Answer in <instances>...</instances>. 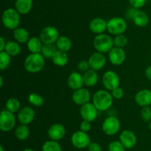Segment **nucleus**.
Segmentation results:
<instances>
[{"label":"nucleus","instance_id":"obj_1","mask_svg":"<svg viewBox=\"0 0 151 151\" xmlns=\"http://www.w3.org/2000/svg\"><path fill=\"white\" fill-rule=\"evenodd\" d=\"M93 104L98 110L105 111L111 107L113 104V96L106 90H98L93 96Z\"/></svg>","mask_w":151,"mask_h":151},{"label":"nucleus","instance_id":"obj_2","mask_svg":"<svg viewBox=\"0 0 151 151\" xmlns=\"http://www.w3.org/2000/svg\"><path fill=\"white\" fill-rule=\"evenodd\" d=\"M44 65H45L44 57L40 53L29 54L26 58L24 63L27 71L32 73L41 71L44 67Z\"/></svg>","mask_w":151,"mask_h":151},{"label":"nucleus","instance_id":"obj_3","mask_svg":"<svg viewBox=\"0 0 151 151\" xmlns=\"http://www.w3.org/2000/svg\"><path fill=\"white\" fill-rule=\"evenodd\" d=\"M93 44L94 48L100 53H109L113 48L114 40L107 34H98L94 37Z\"/></svg>","mask_w":151,"mask_h":151},{"label":"nucleus","instance_id":"obj_4","mask_svg":"<svg viewBox=\"0 0 151 151\" xmlns=\"http://www.w3.org/2000/svg\"><path fill=\"white\" fill-rule=\"evenodd\" d=\"M1 19L4 27L10 30H15L17 28L20 23L19 13L13 8H8L4 10Z\"/></svg>","mask_w":151,"mask_h":151},{"label":"nucleus","instance_id":"obj_5","mask_svg":"<svg viewBox=\"0 0 151 151\" xmlns=\"http://www.w3.org/2000/svg\"><path fill=\"white\" fill-rule=\"evenodd\" d=\"M127 29L125 19L120 17H114L107 22V30L111 34L118 36L123 33Z\"/></svg>","mask_w":151,"mask_h":151},{"label":"nucleus","instance_id":"obj_6","mask_svg":"<svg viewBox=\"0 0 151 151\" xmlns=\"http://www.w3.org/2000/svg\"><path fill=\"white\" fill-rule=\"evenodd\" d=\"M59 37V31L52 26L45 27L40 33V39L44 44H54Z\"/></svg>","mask_w":151,"mask_h":151},{"label":"nucleus","instance_id":"obj_7","mask_svg":"<svg viewBox=\"0 0 151 151\" xmlns=\"http://www.w3.org/2000/svg\"><path fill=\"white\" fill-rule=\"evenodd\" d=\"M16 118L13 113L9 110H2L0 114V130L3 132H8L14 127Z\"/></svg>","mask_w":151,"mask_h":151},{"label":"nucleus","instance_id":"obj_8","mask_svg":"<svg viewBox=\"0 0 151 151\" xmlns=\"http://www.w3.org/2000/svg\"><path fill=\"white\" fill-rule=\"evenodd\" d=\"M71 142L72 145L78 149H84L88 147L89 144L91 143L89 136L86 132L82 130L75 132L71 138Z\"/></svg>","mask_w":151,"mask_h":151},{"label":"nucleus","instance_id":"obj_9","mask_svg":"<svg viewBox=\"0 0 151 151\" xmlns=\"http://www.w3.org/2000/svg\"><path fill=\"white\" fill-rule=\"evenodd\" d=\"M103 132L108 136H114L120 129V122L115 116H109L104 120L102 125Z\"/></svg>","mask_w":151,"mask_h":151},{"label":"nucleus","instance_id":"obj_10","mask_svg":"<svg viewBox=\"0 0 151 151\" xmlns=\"http://www.w3.org/2000/svg\"><path fill=\"white\" fill-rule=\"evenodd\" d=\"M103 83L104 87L108 90H114L119 85V76L114 71H106L103 76Z\"/></svg>","mask_w":151,"mask_h":151},{"label":"nucleus","instance_id":"obj_11","mask_svg":"<svg viewBox=\"0 0 151 151\" xmlns=\"http://www.w3.org/2000/svg\"><path fill=\"white\" fill-rule=\"evenodd\" d=\"M97 110H98L94 106V104L88 102L81 106L80 113L83 119L91 122V121H94L97 118Z\"/></svg>","mask_w":151,"mask_h":151},{"label":"nucleus","instance_id":"obj_12","mask_svg":"<svg viewBox=\"0 0 151 151\" xmlns=\"http://www.w3.org/2000/svg\"><path fill=\"white\" fill-rule=\"evenodd\" d=\"M119 141L123 144L125 149H131L137 144V139L134 132L125 130L121 133L119 136Z\"/></svg>","mask_w":151,"mask_h":151},{"label":"nucleus","instance_id":"obj_13","mask_svg":"<svg viewBox=\"0 0 151 151\" xmlns=\"http://www.w3.org/2000/svg\"><path fill=\"white\" fill-rule=\"evenodd\" d=\"M125 52L120 47H113L109 53V58L111 63L114 65H120L125 62Z\"/></svg>","mask_w":151,"mask_h":151},{"label":"nucleus","instance_id":"obj_14","mask_svg":"<svg viewBox=\"0 0 151 151\" xmlns=\"http://www.w3.org/2000/svg\"><path fill=\"white\" fill-rule=\"evenodd\" d=\"M88 64L91 69L94 70H99L105 66L106 59L103 54L100 52H97L91 55L88 59Z\"/></svg>","mask_w":151,"mask_h":151},{"label":"nucleus","instance_id":"obj_15","mask_svg":"<svg viewBox=\"0 0 151 151\" xmlns=\"http://www.w3.org/2000/svg\"><path fill=\"white\" fill-rule=\"evenodd\" d=\"M91 99V93L86 88H81L75 90L72 94V100L76 105H83L88 103Z\"/></svg>","mask_w":151,"mask_h":151},{"label":"nucleus","instance_id":"obj_16","mask_svg":"<svg viewBox=\"0 0 151 151\" xmlns=\"http://www.w3.org/2000/svg\"><path fill=\"white\" fill-rule=\"evenodd\" d=\"M35 118V111L29 107H24L18 113V119L22 124H30Z\"/></svg>","mask_w":151,"mask_h":151},{"label":"nucleus","instance_id":"obj_17","mask_svg":"<svg viewBox=\"0 0 151 151\" xmlns=\"http://www.w3.org/2000/svg\"><path fill=\"white\" fill-rule=\"evenodd\" d=\"M66 134L64 126L60 124H54L49 128L48 136L51 140L58 141L63 139Z\"/></svg>","mask_w":151,"mask_h":151},{"label":"nucleus","instance_id":"obj_18","mask_svg":"<svg viewBox=\"0 0 151 151\" xmlns=\"http://www.w3.org/2000/svg\"><path fill=\"white\" fill-rule=\"evenodd\" d=\"M84 84L83 76L80 73L73 72L69 75L67 79V84L69 88L77 90L83 87Z\"/></svg>","mask_w":151,"mask_h":151},{"label":"nucleus","instance_id":"obj_19","mask_svg":"<svg viewBox=\"0 0 151 151\" xmlns=\"http://www.w3.org/2000/svg\"><path fill=\"white\" fill-rule=\"evenodd\" d=\"M135 101L143 107L151 105V90L144 89L139 91L135 96Z\"/></svg>","mask_w":151,"mask_h":151},{"label":"nucleus","instance_id":"obj_20","mask_svg":"<svg viewBox=\"0 0 151 151\" xmlns=\"http://www.w3.org/2000/svg\"><path fill=\"white\" fill-rule=\"evenodd\" d=\"M89 28L91 32L101 34L107 29V22L101 18H94L90 22Z\"/></svg>","mask_w":151,"mask_h":151},{"label":"nucleus","instance_id":"obj_21","mask_svg":"<svg viewBox=\"0 0 151 151\" xmlns=\"http://www.w3.org/2000/svg\"><path fill=\"white\" fill-rule=\"evenodd\" d=\"M32 7V0H16V10L21 14H27Z\"/></svg>","mask_w":151,"mask_h":151},{"label":"nucleus","instance_id":"obj_22","mask_svg":"<svg viewBox=\"0 0 151 151\" xmlns=\"http://www.w3.org/2000/svg\"><path fill=\"white\" fill-rule=\"evenodd\" d=\"M132 20L137 26L145 27L149 23V16L145 12L137 10Z\"/></svg>","mask_w":151,"mask_h":151},{"label":"nucleus","instance_id":"obj_23","mask_svg":"<svg viewBox=\"0 0 151 151\" xmlns=\"http://www.w3.org/2000/svg\"><path fill=\"white\" fill-rule=\"evenodd\" d=\"M52 60L53 63L57 66L63 67L67 64L68 56L66 52L58 50L52 57Z\"/></svg>","mask_w":151,"mask_h":151},{"label":"nucleus","instance_id":"obj_24","mask_svg":"<svg viewBox=\"0 0 151 151\" xmlns=\"http://www.w3.org/2000/svg\"><path fill=\"white\" fill-rule=\"evenodd\" d=\"M83 76V81L84 84L88 87H92L94 86L97 83L98 81V76L96 73V70L91 69L88 70V71L84 73Z\"/></svg>","mask_w":151,"mask_h":151},{"label":"nucleus","instance_id":"obj_25","mask_svg":"<svg viewBox=\"0 0 151 151\" xmlns=\"http://www.w3.org/2000/svg\"><path fill=\"white\" fill-rule=\"evenodd\" d=\"M27 49L32 53H38L41 52L43 44L40 38L32 37L27 41Z\"/></svg>","mask_w":151,"mask_h":151},{"label":"nucleus","instance_id":"obj_26","mask_svg":"<svg viewBox=\"0 0 151 151\" xmlns=\"http://www.w3.org/2000/svg\"><path fill=\"white\" fill-rule=\"evenodd\" d=\"M13 36L16 40L20 43H25L29 41V33L23 28H17L13 31Z\"/></svg>","mask_w":151,"mask_h":151},{"label":"nucleus","instance_id":"obj_27","mask_svg":"<svg viewBox=\"0 0 151 151\" xmlns=\"http://www.w3.org/2000/svg\"><path fill=\"white\" fill-rule=\"evenodd\" d=\"M72 41L68 37L64 36L59 37L58 41H56V46L58 47V50L63 52L69 51L72 47Z\"/></svg>","mask_w":151,"mask_h":151},{"label":"nucleus","instance_id":"obj_28","mask_svg":"<svg viewBox=\"0 0 151 151\" xmlns=\"http://www.w3.org/2000/svg\"><path fill=\"white\" fill-rule=\"evenodd\" d=\"M4 51L7 52L10 56H17L21 52V47L17 42L13 41H7L6 43Z\"/></svg>","mask_w":151,"mask_h":151},{"label":"nucleus","instance_id":"obj_29","mask_svg":"<svg viewBox=\"0 0 151 151\" xmlns=\"http://www.w3.org/2000/svg\"><path fill=\"white\" fill-rule=\"evenodd\" d=\"M58 50L57 46L54 44H44L41 49V54L44 58L52 59L54 53Z\"/></svg>","mask_w":151,"mask_h":151},{"label":"nucleus","instance_id":"obj_30","mask_svg":"<svg viewBox=\"0 0 151 151\" xmlns=\"http://www.w3.org/2000/svg\"><path fill=\"white\" fill-rule=\"evenodd\" d=\"M29 135V127L25 124H22L19 126L15 130V136L19 140H25L28 138Z\"/></svg>","mask_w":151,"mask_h":151},{"label":"nucleus","instance_id":"obj_31","mask_svg":"<svg viewBox=\"0 0 151 151\" xmlns=\"http://www.w3.org/2000/svg\"><path fill=\"white\" fill-rule=\"evenodd\" d=\"M42 151H62L61 146L57 141H47L43 144Z\"/></svg>","mask_w":151,"mask_h":151},{"label":"nucleus","instance_id":"obj_32","mask_svg":"<svg viewBox=\"0 0 151 151\" xmlns=\"http://www.w3.org/2000/svg\"><path fill=\"white\" fill-rule=\"evenodd\" d=\"M5 106L7 110L14 113L17 112L20 108V102L16 98H11L7 101Z\"/></svg>","mask_w":151,"mask_h":151},{"label":"nucleus","instance_id":"obj_33","mask_svg":"<svg viewBox=\"0 0 151 151\" xmlns=\"http://www.w3.org/2000/svg\"><path fill=\"white\" fill-rule=\"evenodd\" d=\"M10 56L6 51L0 52V70H4L10 64Z\"/></svg>","mask_w":151,"mask_h":151},{"label":"nucleus","instance_id":"obj_34","mask_svg":"<svg viewBox=\"0 0 151 151\" xmlns=\"http://www.w3.org/2000/svg\"><path fill=\"white\" fill-rule=\"evenodd\" d=\"M28 101L29 103L36 107H41L44 103V99L42 96L37 93H31L28 97Z\"/></svg>","mask_w":151,"mask_h":151},{"label":"nucleus","instance_id":"obj_35","mask_svg":"<svg viewBox=\"0 0 151 151\" xmlns=\"http://www.w3.org/2000/svg\"><path fill=\"white\" fill-rule=\"evenodd\" d=\"M127 44H128V38L122 34L116 36L114 39V44L116 47L122 48V47H125Z\"/></svg>","mask_w":151,"mask_h":151},{"label":"nucleus","instance_id":"obj_36","mask_svg":"<svg viewBox=\"0 0 151 151\" xmlns=\"http://www.w3.org/2000/svg\"><path fill=\"white\" fill-rule=\"evenodd\" d=\"M109 151H125V147L120 141H114L109 144Z\"/></svg>","mask_w":151,"mask_h":151},{"label":"nucleus","instance_id":"obj_37","mask_svg":"<svg viewBox=\"0 0 151 151\" xmlns=\"http://www.w3.org/2000/svg\"><path fill=\"white\" fill-rule=\"evenodd\" d=\"M142 118L145 121H151V107L149 106L144 107L142 110Z\"/></svg>","mask_w":151,"mask_h":151},{"label":"nucleus","instance_id":"obj_38","mask_svg":"<svg viewBox=\"0 0 151 151\" xmlns=\"http://www.w3.org/2000/svg\"><path fill=\"white\" fill-rule=\"evenodd\" d=\"M147 0H129V2L132 7L139 9L142 7L145 4Z\"/></svg>","mask_w":151,"mask_h":151},{"label":"nucleus","instance_id":"obj_39","mask_svg":"<svg viewBox=\"0 0 151 151\" xmlns=\"http://www.w3.org/2000/svg\"><path fill=\"white\" fill-rule=\"evenodd\" d=\"M111 91H112L111 93L112 96H113L114 98H115V99H120L123 97L124 91L121 87H116V88H115L114 90H111Z\"/></svg>","mask_w":151,"mask_h":151},{"label":"nucleus","instance_id":"obj_40","mask_svg":"<svg viewBox=\"0 0 151 151\" xmlns=\"http://www.w3.org/2000/svg\"><path fill=\"white\" fill-rule=\"evenodd\" d=\"M78 68L81 72L86 73V71L88 70V68H89L90 67L88 62H87V61L86 60H81V62H79V63H78Z\"/></svg>","mask_w":151,"mask_h":151},{"label":"nucleus","instance_id":"obj_41","mask_svg":"<svg viewBox=\"0 0 151 151\" xmlns=\"http://www.w3.org/2000/svg\"><path fill=\"white\" fill-rule=\"evenodd\" d=\"M88 151H103L101 146L97 142H91L88 147Z\"/></svg>","mask_w":151,"mask_h":151},{"label":"nucleus","instance_id":"obj_42","mask_svg":"<svg viewBox=\"0 0 151 151\" xmlns=\"http://www.w3.org/2000/svg\"><path fill=\"white\" fill-rule=\"evenodd\" d=\"M80 128H81V130L86 133L87 131H88V130L91 129V124H90L89 121L83 120V121L81 122V125H80Z\"/></svg>","mask_w":151,"mask_h":151},{"label":"nucleus","instance_id":"obj_43","mask_svg":"<svg viewBox=\"0 0 151 151\" xmlns=\"http://www.w3.org/2000/svg\"><path fill=\"white\" fill-rule=\"evenodd\" d=\"M137 10V9L134 8V7H132V8L129 9V10H128V12H127V17H128V19H133V17H134V14L136 13Z\"/></svg>","mask_w":151,"mask_h":151},{"label":"nucleus","instance_id":"obj_44","mask_svg":"<svg viewBox=\"0 0 151 151\" xmlns=\"http://www.w3.org/2000/svg\"><path fill=\"white\" fill-rule=\"evenodd\" d=\"M5 41H4V39L3 38V37H1V38H0V52L4 51V48H5Z\"/></svg>","mask_w":151,"mask_h":151},{"label":"nucleus","instance_id":"obj_45","mask_svg":"<svg viewBox=\"0 0 151 151\" xmlns=\"http://www.w3.org/2000/svg\"><path fill=\"white\" fill-rule=\"evenodd\" d=\"M145 76L149 80L151 81V65L148 66L145 70Z\"/></svg>","mask_w":151,"mask_h":151},{"label":"nucleus","instance_id":"obj_46","mask_svg":"<svg viewBox=\"0 0 151 151\" xmlns=\"http://www.w3.org/2000/svg\"><path fill=\"white\" fill-rule=\"evenodd\" d=\"M3 86V78L2 76L0 77V87H2Z\"/></svg>","mask_w":151,"mask_h":151},{"label":"nucleus","instance_id":"obj_47","mask_svg":"<svg viewBox=\"0 0 151 151\" xmlns=\"http://www.w3.org/2000/svg\"><path fill=\"white\" fill-rule=\"evenodd\" d=\"M23 151H35V150H34L33 149H31V148H27V149L24 150Z\"/></svg>","mask_w":151,"mask_h":151},{"label":"nucleus","instance_id":"obj_48","mask_svg":"<svg viewBox=\"0 0 151 151\" xmlns=\"http://www.w3.org/2000/svg\"><path fill=\"white\" fill-rule=\"evenodd\" d=\"M0 151H4V148H3L2 145H0Z\"/></svg>","mask_w":151,"mask_h":151},{"label":"nucleus","instance_id":"obj_49","mask_svg":"<svg viewBox=\"0 0 151 151\" xmlns=\"http://www.w3.org/2000/svg\"><path fill=\"white\" fill-rule=\"evenodd\" d=\"M149 127H150V130H151V121H150V124H149Z\"/></svg>","mask_w":151,"mask_h":151},{"label":"nucleus","instance_id":"obj_50","mask_svg":"<svg viewBox=\"0 0 151 151\" xmlns=\"http://www.w3.org/2000/svg\"><path fill=\"white\" fill-rule=\"evenodd\" d=\"M150 2H151V0H150Z\"/></svg>","mask_w":151,"mask_h":151}]
</instances>
